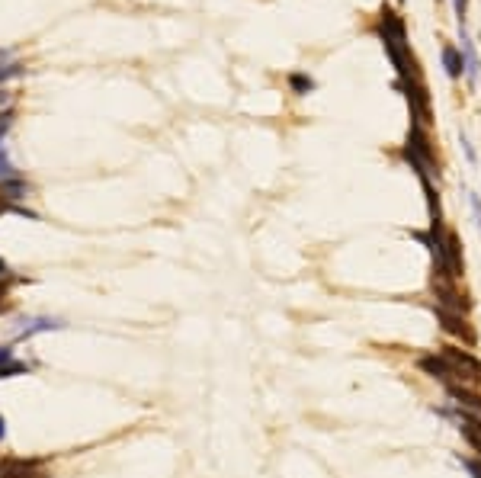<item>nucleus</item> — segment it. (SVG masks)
<instances>
[{"instance_id":"15","label":"nucleus","mask_w":481,"mask_h":478,"mask_svg":"<svg viewBox=\"0 0 481 478\" xmlns=\"http://www.w3.org/2000/svg\"><path fill=\"white\" fill-rule=\"evenodd\" d=\"M20 71H23L20 64H0V87L7 84V81H13V77L20 74Z\"/></svg>"},{"instance_id":"23","label":"nucleus","mask_w":481,"mask_h":478,"mask_svg":"<svg viewBox=\"0 0 481 478\" xmlns=\"http://www.w3.org/2000/svg\"><path fill=\"white\" fill-rule=\"evenodd\" d=\"M478 228H481V215H478Z\"/></svg>"},{"instance_id":"13","label":"nucleus","mask_w":481,"mask_h":478,"mask_svg":"<svg viewBox=\"0 0 481 478\" xmlns=\"http://www.w3.org/2000/svg\"><path fill=\"white\" fill-rule=\"evenodd\" d=\"M29 372V366L20 363V360H10V363L0 366V379H13V376H26Z\"/></svg>"},{"instance_id":"9","label":"nucleus","mask_w":481,"mask_h":478,"mask_svg":"<svg viewBox=\"0 0 481 478\" xmlns=\"http://www.w3.org/2000/svg\"><path fill=\"white\" fill-rule=\"evenodd\" d=\"M443 68L446 74L456 81V77H462V71H466V61H462V52H459L456 46H443Z\"/></svg>"},{"instance_id":"5","label":"nucleus","mask_w":481,"mask_h":478,"mask_svg":"<svg viewBox=\"0 0 481 478\" xmlns=\"http://www.w3.org/2000/svg\"><path fill=\"white\" fill-rule=\"evenodd\" d=\"M417 366H421L427 376H433L436 382H443V385H452V382H459L456 372H452V366L446 363L443 357H436V353H427V357H421V360H417Z\"/></svg>"},{"instance_id":"12","label":"nucleus","mask_w":481,"mask_h":478,"mask_svg":"<svg viewBox=\"0 0 481 478\" xmlns=\"http://www.w3.org/2000/svg\"><path fill=\"white\" fill-rule=\"evenodd\" d=\"M13 177H16V168H13V161H10V154H7V144L0 142V183L13 180Z\"/></svg>"},{"instance_id":"20","label":"nucleus","mask_w":481,"mask_h":478,"mask_svg":"<svg viewBox=\"0 0 481 478\" xmlns=\"http://www.w3.org/2000/svg\"><path fill=\"white\" fill-rule=\"evenodd\" d=\"M462 148H466L468 161H472V164H475V148H472V144H468V138H466V135H462Z\"/></svg>"},{"instance_id":"8","label":"nucleus","mask_w":481,"mask_h":478,"mask_svg":"<svg viewBox=\"0 0 481 478\" xmlns=\"http://www.w3.org/2000/svg\"><path fill=\"white\" fill-rule=\"evenodd\" d=\"M29 193H32V186L26 180H20V177L0 183V199H7V203H20V199H26Z\"/></svg>"},{"instance_id":"11","label":"nucleus","mask_w":481,"mask_h":478,"mask_svg":"<svg viewBox=\"0 0 481 478\" xmlns=\"http://www.w3.org/2000/svg\"><path fill=\"white\" fill-rule=\"evenodd\" d=\"M289 87H292V93L305 97V93L315 90V81H311L309 74H302V71H295V74H289Z\"/></svg>"},{"instance_id":"10","label":"nucleus","mask_w":481,"mask_h":478,"mask_svg":"<svg viewBox=\"0 0 481 478\" xmlns=\"http://www.w3.org/2000/svg\"><path fill=\"white\" fill-rule=\"evenodd\" d=\"M462 61H466L468 81H475V77H478V71H481V61H478V55H475V46H472V39L466 36V29H462Z\"/></svg>"},{"instance_id":"19","label":"nucleus","mask_w":481,"mask_h":478,"mask_svg":"<svg viewBox=\"0 0 481 478\" xmlns=\"http://www.w3.org/2000/svg\"><path fill=\"white\" fill-rule=\"evenodd\" d=\"M10 360H13V350H10V347H0V366L10 363Z\"/></svg>"},{"instance_id":"2","label":"nucleus","mask_w":481,"mask_h":478,"mask_svg":"<svg viewBox=\"0 0 481 478\" xmlns=\"http://www.w3.org/2000/svg\"><path fill=\"white\" fill-rule=\"evenodd\" d=\"M436 414H440V418H449L452 424L462 430V437L468 440V446H472L475 453L481 456V421L475 418V414H468V411H462V408H440Z\"/></svg>"},{"instance_id":"7","label":"nucleus","mask_w":481,"mask_h":478,"mask_svg":"<svg viewBox=\"0 0 481 478\" xmlns=\"http://www.w3.org/2000/svg\"><path fill=\"white\" fill-rule=\"evenodd\" d=\"M58 327H65L58 318H29L23 321V327H20V341H29L32 334H42V331H58Z\"/></svg>"},{"instance_id":"21","label":"nucleus","mask_w":481,"mask_h":478,"mask_svg":"<svg viewBox=\"0 0 481 478\" xmlns=\"http://www.w3.org/2000/svg\"><path fill=\"white\" fill-rule=\"evenodd\" d=\"M10 276V266H7V260H0V280H7Z\"/></svg>"},{"instance_id":"18","label":"nucleus","mask_w":481,"mask_h":478,"mask_svg":"<svg viewBox=\"0 0 481 478\" xmlns=\"http://www.w3.org/2000/svg\"><path fill=\"white\" fill-rule=\"evenodd\" d=\"M7 296H10V276H7V280H0V311H4V302H7Z\"/></svg>"},{"instance_id":"14","label":"nucleus","mask_w":481,"mask_h":478,"mask_svg":"<svg viewBox=\"0 0 481 478\" xmlns=\"http://www.w3.org/2000/svg\"><path fill=\"white\" fill-rule=\"evenodd\" d=\"M456 459L472 478H481V459H472V456H456Z\"/></svg>"},{"instance_id":"22","label":"nucleus","mask_w":481,"mask_h":478,"mask_svg":"<svg viewBox=\"0 0 481 478\" xmlns=\"http://www.w3.org/2000/svg\"><path fill=\"white\" fill-rule=\"evenodd\" d=\"M7 437V421H4V414H0V440Z\"/></svg>"},{"instance_id":"6","label":"nucleus","mask_w":481,"mask_h":478,"mask_svg":"<svg viewBox=\"0 0 481 478\" xmlns=\"http://www.w3.org/2000/svg\"><path fill=\"white\" fill-rule=\"evenodd\" d=\"M436 318L443 321V331H449V334L462 337L466 343H475L472 327H468V321L462 318V315H456V311H446V308H436Z\"/></svg>"},{"instance_id":"17","label":"nucleus","mask_w":481,"mask_h":478,"mask_svg":"<svg viewBox=\"0 0 481 478\" xmlns=\"http://www.w3.org/2000/svg\"><path fill=\"white\" fill-rule=\"evenodd\" d=\"M452 7H456L459 26H462V23H466V13H468V0H452Z\"/></svg>"},{"instance_id":"16","label":"nucleus","mask_w":481,"mask_h":478,"mask_svg":"<svg viewBox=\"0 0 481 478\" xmlns=\"http://www.w3.org/2000/svg\"><path fill=\"white\" fill-rule=\"evenodd\" d=\"M13 93H10V90H4V87H0V116H4V113H10V107H13Z\"/></svg>"},{"instance_id":"4","label":"nucleus","mask_w":481,"mask_h":478,"mask_svg":"<svg viewBox=\"0 0 481 478\" xmlns=\"http://www.w3.org/2000/svg\"><path fill=\"white\" fill-rule=\"evenodd\" d=\"M39 469H42V459H16V456L0 459V478H29Z\"/></svg>"},{"instance_id":"3","label":"nucleus","mask_w":481,"mask_h":478,"mask_svg":"<svg viewBox=\"0 0 481 478\" xmlns=\"http://www.w3.org/2000/svg\"><path fill=\"white\" fill-rule=\"evenodd\" d=\"M446 395L452 398V404L462 411H468V414H475V418L481 421V395L475 392V388L468 385H459V382H452V385H446Z\"/></svg>"},{"instance_id":"1","label":"nucleus","mask_w":481,"mask_h":478,"mask_svg":"<svg viewBox=\"0 0 481 478\" xmlns=\"http://www.w3.org/2000/svg\"><path fill=\"white\" fill-rule=\"evenodd\" d=\"M440 357L446 360V363L452 366V372H456L459 385H468V388H481V360H475L468 350L462 347H443V353Z\"/></svg>"}]
</instances>
